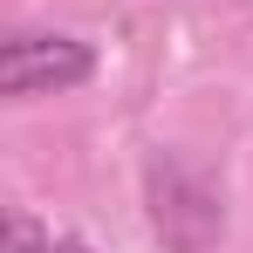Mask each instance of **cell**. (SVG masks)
Masks as SVG:
<instances>
[{"instance_id": "1", "label": "cell", "mask_w": 253, "mask_h": 253, "mask_svg": "<svg viewBox=\"0 0 253 253\" xmlns=\"http://www.w3.org/2000/svg\"><path fill=\"white\" fill-rule=\"evenodd\" d=\"M96 76V55L76 35H14L0 48V89L7 96H62Z\"/></svg>"}, {"instance_id": "2", "label": "cell", "mask_w": 253, "mask_h": 253, "mask_svg": "<svg viewBox=\"0 0 253 253\" xmlns=\"http://www.w3.org/2000/svg\"><path fill=\"white\" fill-rule=\"evenodd\" d=\"M48 253H96V247H83V240H55Z\"/></svg>"}]
</instances>
